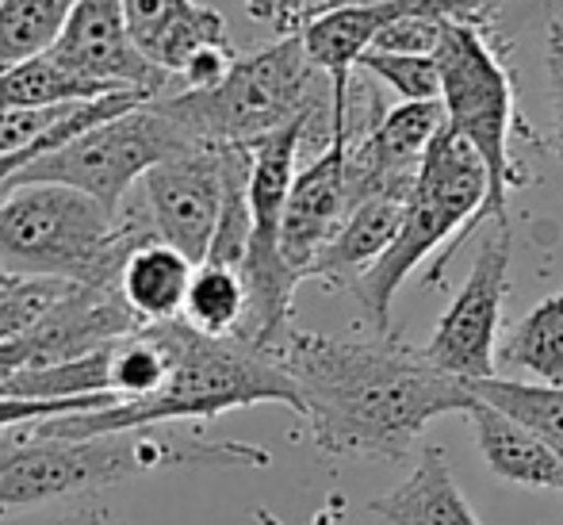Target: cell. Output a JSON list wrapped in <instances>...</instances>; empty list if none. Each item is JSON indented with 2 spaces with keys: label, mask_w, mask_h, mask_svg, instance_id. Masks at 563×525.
Listing matches in <instances>:
<instances>
[{
  "label": "cell",
  "mask_w": 563,
  "mask_h": 525,
  "mask_svg": "<svg viewBox=\"0 0 563 525\" xmlns=\"http://www.w3.org/2000/svg\"><path fill=\"white\" fill-rule=\"evenodd\" d=\"M142 100H150V97H139V92H112V97L81 100V105H74V111H69V116L62 119V123L54 127V131L46 134V139H38L35 146L20 150V154H4V157H0V193H4V185L15 177V173L23 169V165H31V162H35V157H43L46 150L62 146V142H69V139H74V134L89 131V127L104 123V119H112V116H119V111H126V108L142 105Z\"/></svg>",
  "instance_id": "cell-25"
},
{
  "label": "cell",
  "mask_w": 563,
  "mask_h": 525,
  "mask_svg": "<svg viewBox=\"0 0 563 525\" xmlns=\"http://www.w3.org/2000/svg\"><path fill=\"white\" fill-rule=\"evenodd\" d=\"M139 208H104L66 185H12L0 193V269L20 276L115 288L126 253L150 242Z\"/></svg>",
  "instance_id": "cell-4"
},
{
  "label": "cell",
  "mask_w": 563,
  "mask_h": 525,
  "mask_svg": "<svg viewBox=\"0 0 563 525\" xmlns=\"http://www.w3.org/2000/svg\"><path fill=\"white\" fill-rule=\"evenodd\" d=\"M438 105L445 127L456 139L475 150V157L487 169V204L483 219H495L498 227H510V193L526 185V169L514 157V81L506 74V62L479 31L445 23L438 46Z\"/></svg>",
  "instance_id": "cell-7"
},
{
  "label": "cell",
  "mask_w": 563,
  "mask_h": 525,
  "mask_svg": "<svg viewBox=\"0 0 563 525\" xmlns=\"http://www.w3.org/2000/svg\"><path fill=\"white\" fill-rule=\"evenodd\" d=\"M196 146L185 139L162 100L150 97L142 105L119 111L104 123L74 134L62 146L46 150L31 165H23L4 188L12 185H66L74 193L92 196L97 204L119 211L131 196L134 181H142L157 162Z\"/></svg>",
  "instance_id": "cell-9"
},
{
  "label": "cell",
  "mask_w": 563,
  "mask_h": 525,
  "mask_svg": "<svg viewBox=\"0 0 563 525\" xmlns=\"http://www.w3.org/2000/svg\"><path fill=\"white\" fill-rule=\"evenodd\" d=\"M544 74H549V100H552V154L563 162V23L544 28Z\"/></svg>",
  "instance_id": "cell-30"
},
{
  "label": "cell",
  "mask_w": 563,
  "mask_h": 525,
  "mask_svg": "<svg viewBox=\"0 0 563 525\" xmlns=\"http://www.w3.org/2000/svg\"><path fill=\"white\" fill-rule=\"evenodd\" d=\"M58 525H108V522H104V514L92 511V506H77L66 518H58Z\"/></svg>",
  "instance_id": "cell-33"
},
{
  "label": "cell",
  "mask_w": 563,
  "mask_h": 525,
  "mask_svg": "<svg viewBox=\"0 0 563 525\" xmlns=\"http://www.w3.org/2000/svg\"><path fill=\"white\" fill-rule=\"evenodd\" d=\"M268 357L296 387L319 452L341 460L399 464L433 418L464 415L472 400L467 384L391 330L364 338L288 330Z\"/></svg>",
  "instance_id": "cell-1"
},
{
  "label": "cell",
  "mask_w": 563,
  "mask_h": 525,
  "mask_svg": "<svg viewBox=\"0 0 563 525\" xmlns=\"http://www.w3.org/2000/svg\"><path fill=\"white\" fill-rule=\"evenodd\" d=\"M157 100L196 146H257L296 119H314L330 139V85L307 62L299 35L234 54L219 81Z\"/></svg>",
  "instance_id": "cell-5"
},
{
  "label": "cell",
  "mask_w": 563,
  "mask_h": 525,
  "mask_svg": "<svg viewBox=\"0 0 563 525\" xmlns=\"http://www.w3.org/2000/svg\"><path fill=\"white\" fill-rule=\"evenodd\" d=\"M464 418L472 422L475 445H479L487 468L503 483L533 491H563V464L533 429H526L521 422H514L475 395L467 400Z\"/></svg>",
  "instance_id": "cell-15"
},
{
  "label": "cell",
  "mask_w": 563,
  "mask_h": 525,
  "mask_svg": "<svg viewBox=\"0 0 563 525\" xmlns=\"http://www.w3.org/2000/svg\"><path fill=\"white\" fill-rule=\"evenodd\" d=\"M242 318H245V288L238 269L208 265V261L196 265L185 292V307H180V322H188L200 333L234 338Z\"/></svg>",
  "instance_id": "cell-21"
},
{
  "label": "cell",
  "mask_w": 563,
  "mask_h": 525,
  "mask_svg": "<svg viewBox=\"0 0 563 525\" xmlns=\"http://www.w3.org/2000/svg\"><path fill=\"white\" fill-rule=\"evenodd\" d=\"M46 58L66 69L74 81L89 85L97 97H112V92L162 97L173 85L134 51L119 0H74L66 28L54 39Z\"/></svg>",
  "instance_id": "cell-13"
},
{
  "label": "cell",
  "mask_w": 563,
  "mask_h": 525,
  "mask_svg": "<svg viewBox=\"0 0 563 525\" xmlns=\"http://www.w3.org/2000/svg\"><path fill=\"white\" fill-rule=\"evenodd\" d=\"M356 208L353 185L345 173V139L330 134L322 154L291 177L288 200H284L280 222V253L299 281H307V269L322 253V245L341 230L349 211Z\"/></svg>",
  "instance_id": "cell-14"
},
{
  "label": "cell",
  "mask_w": 563,
  "mask_h": 525,
  "mask_svg": "<svg viewBox=\"0 0 563 525\" xmlns=\"http://www.w3.org/2000/svg\"><path fill=\"white\" fill-rule=\"evenodd\" d=\"M115 407L112 395H77V400H0V429L23 426V422H43L58 415H85V411Z\"/></svg>",
  "instance_id": "cell-29"
},
{
  "label": "cell",
  "mask_w": 563,
  "mask_h": 525,
  "mask_svg": "<svg viewBox=\"0 0 563 525\" xmlns=\"http://www.w3.org/2000/svg\"><path fill=\"white\" fill-rule=\"evenodd\" d=\"M77 100H100L89 85L74 81L46 54L0 69V111L4 108H58Z\"/></svg>",
  "instance_id": "cell-23"
},
{
  "label": "cell",
  "mask_w": 563,
  "mask_h": 525,
  "mask_svg": "<svg viewBox=\"0 0 563 525\" xmlns=\"http://www.w3.org/2000/svg\"><path fill=\"white\" fill-rule=\"evenodd\" d=\"M69 8L74 0H0V69L51 51Z\"/></svg>",
  "instance_id": "cell-22"
},
{
  "label": "cell",
  "mask_w": 563,
  "mask_h": 525,
  "mask_svg": "<svg viewBox=\"0 0 563 525\" xmlns=\"http://www.w3.org/2000/svg\"><path fill=\"white\" fill-rule=\"evenodd\" d=\"M134 51L180 89L219 81L234 58L227 20L196 0H119Z\"/></svg>",
  "instance_id": "cell-11"
},
{
  "label": "cell",
  "mask_w": 563,
  "mask_h": 525,
  "mask_svg": "<svg viewBox=\"0 0 563 525\" xmlns=\"http://www.w3.org/2000/svg\"><path fill=\"white\" fill-rule=\"evenodd\" d=\"M510 364L533 384L563 387V288L533 307L498 338L495 364Z\"/></svg>",
  "instance_id": "cell-19"
},
{
  "label": "cell",
  "mask_w": 563,
  "mask_h": 525,
  "mask_svg": "<svg viewBox=\"0 0 563 525\" xmlns=\"http://www.w3.org/2000/svg\"><path fill=\"white\" fill-rule=\"evenodd\" d=\"M361 74H368L376 85H387L402 105H418V100H438L441 77L438 58L433 54H379L368 51L356 62Z\"/></svg>",
  "instance_id": "cell-26"
},
{
  "label": "cell",
  "mask_w": 563,
  "mask_h": 525,
  "mask_svg": "<svg viewBox=\"0 0 563 525\" xmlns=\"http://www.w3.org/2000/svg\"><path fill=\"white\" fill-rule=\"evenodd\" d=\"M560 12H563V0H503L490 46H495L498 54L514 51V43H518L521 35L556 23Z\"/></svg>",
  "instance_id": "cell-28"
},
{
  "label": "cell",
  "mask_w": 563,
  "mask_h": 525,
  "mask_svg": "<svg viewBox=\"0 0 563 525\" xmlns=\"http://www.w3.org/2000/svg\"><path fill=\"white\" fill-rule=\"evenodd\" d=\"M69 288L74 284L46 281V276H20V273L8 276L0 284V341L27 338Z\"/></svg>",
  "instance_id": "cell-24"
},
{
  "label": "cell",
  "mask_w": 563,
  "mask_h": 525,
  "mask_svg": "<svg viewBox=\"0 0 563 525\" xmlns=\"http://www.w3.org/2000/svg\"><path fill=\"white\" fill-rule=\"evenodd\" d=\"M8 276H12V273H8V269H0V284H4V281H8Z\"/></svg>",
  "instance_id": "cell-34"
},
{
  "label": "cell",
  "mask_w": 563,
  "mask_h": 525,
  "mask_svg": "<svg viewBox=\"0 0 563 525\" xmlns=\"http://www.w3.org/2000/svg\"><path fill=\"white\" fill-rule=\"evenodd\" d=\"M27 369H43V357H38L35 338H15V341H0V387L12 376Z\"/></svg>",
  "instance_id": "cell-32"
},
{
  "label": "cell",
  "mask_w": 563,
  "mask_h": 525,
  "mask_svg": "<svg viewBox=\"0 0 563 525\" xmlns=\"http://www.w3.org/2000/svg\"><path fill=\"white\" fill-rule=\"evenodd\" d=\"M510 227H498L483 238L467 281L452 296L445 315L438 318V330L426 341V361L441 369L460 384L495 376V349L503 330V304L510 292Z\"/></svg>",
  "instance_id": "cell-10"
},
{
  "label": "cell",
  "mask_w": 563,
  "mask_h": 525,
  "mask_svg": "<svg viewBox=\"0 0 563 525\" xmlns=\"http://www.w3.org/2000/svg\"><path fill=\"white\" fill-rule=\"evenodd\" d=\"M192 269V261L180 258L173 245L150 238V242L134 245L126 253L123 269L115 276V292L142 326L173 322V318H180V307H185Z\"/></svg>",
  "instance_id": "cell-18"
},
{
  "label": "cell",
  "mask_w": 563,
  "mask_h": 525,
  "mask_svg": "<svg viewBox=\"0 0 563 525\" xmlns=\"http://www.w3.org/2000/svg\"><path fill=\"white\" fill-rule=\"evenodd\" d=\"M268 460L261 445L203 441L165 426L54 437L23 422L0 429V518L169 468H268Z\"/></svg>",
  "instance_id": "cell-2"
},
{
  "label": "cell",
  "mask_w": 563,
  "mask_h": 525,
  "mask_svg": "<svg viewBox=\"0 0 563 525\" xmlns=\"http://www.w3.org/2000/svg\"><path fill=\"white\" fill-rule=\"evenodd\" d=\"M410 188H384L372 193L349 211L341 230L322 245V253L307 269V281H322L327 288H353V281L387 250L395 227H399L402 204Z\"/></svg>",
  "instance_id": "cell-16"
},
{
  "label": "cell",
  "mask_w": 563,
  "mask_h": 525,
  "mask_svg": "<svg viewBox=\"0 0 563 525\" xmlns=\"http://www.w3.org/2000/svg\"><path fill=\"white\" fill-rule=\"evenodd\" d=\"M483 204H487V169L464 139L441 127L433 134L430 150L422 154V165H418V177L410 185L407 204H402L391 242L353 281V296L364 318H368L372 333L391 330L395 292L449 238L452 250H456L467 230L483 222Z\"/></svg>",
  "instance_id": "cell-6"
},
{
  "label": "cell",
  "mask_w": 563,
  "mask_h": 525,
  "mask_svg": "<svg viewBox=\"0 0 563 525\" xmlns=\"http://www.w3.org/2000/svg\"><path fill=\"white\" fill-rule=\"evenodd\" d=\"M368 511L387 525H483L460 491L445 449H422L410 475L387 495L372 499Z\"/></svg>",
  "instance_id": "cell-17"
},
{
  "label": "cell",
  "mask_w": 563,
  "mask_h": 525,
  "mask_svg": "<svg viewBox=\"0 0 563 525\" xmlns=\"http://www.w3.org/2000/svg\"><path fill=\"white\" fill-rule=\"evenodd\" d=\"M223 208V146H188L142 177V215L157 242L203 265Z\"/></svg>",
  "instance_id": "cell-12"
},
{
  "label": "cell",
  "mask_w": 563,
  "mask_h": 525,
  "mask_svg": "<svg viewBox=\"0 0 563 525\" xmlns=\"http://www.w3.org/2000/svg\"><path fill=\"white\" fill-rule=\"evenodd\" d=\"M314 131H319L314 119H296V123L261 139L257 146H250V188H245L250 238H245L242 265H238L245 288V318L234 338L250 341L265 353L291 330V299L303 284L280 253V222L291 177H296L299 150H303L307 134Z\"/></svg>",
  "instance_id": "cell-8"
},
{
  "label": "cell",
  "mask_w": 563,
  "mask_h": 525,
  "mask_svg": "<svg viewBox=\"0 0 563 525\" xmlns=\"http://www.w3.org/2000/svg\"><path fill=\"white\" fill-rule=\"evenodd\" d=\"M322 4H327V0H245L253 20L268 23V28H276L280 35H296L307 15H314Z\"/></svg>",
  "instance_id": "cell-31"
},
{
  "label": "cell",
  "mask_w": 563,
  "mask_h": 525,
  "mask_svg": "<svg viewBox=\"0 0 563 525\" xmlns=\"http://www.w3.org/2000/svg\"><path fill=\"white\" fill-rule=\"evenodd\" d=\"M467 392H472L475 400L498 407L503 415H510L514 422H521L526 429H533L563 464V387L487 376V380L467 384Z\"/></svg>",
  "instance_id": "cell-20"
},
{
  "label": "cell",
  "mask_w": 563,
  "mask_h": 525,
  "mask_svg": "<svg viewBox=\"0 0 563 525\" xmlns=\"http://www.w3.org/2000/svg\"><path fill=\"white\" fill-rule=\"evenodd\" d=\"M81 105V100H77ZM74 111V105H58V108H4L0 111V157L4 154H20V150L35 146L38 139L54 131L62 119Z\"/></svg>",
  "instance_id": "cell-27"
},
{
  "label": "cell",
  "mask_w": 563,
  "mask_h": 525,
  "mask_svg": "<svg viewBox=\"0 0 563 525\" xmlns=\"http://www.w3.org/2000/svg\"><path fill=\"white\" fill-rule=\"evenodd\" d=\"M162 330L169 369L165 380L150 400L139 403H115L104 411H85V415H58L35 422V429L54 437H92V434H115V429H146V426H169V422H211L227 411L261 407V403H280L296 411L299 395L284 369L242 338H216L200 333L188 322H150Z\"/></svg>",
  "instance_id": "cell-3"
}]
</instances>
